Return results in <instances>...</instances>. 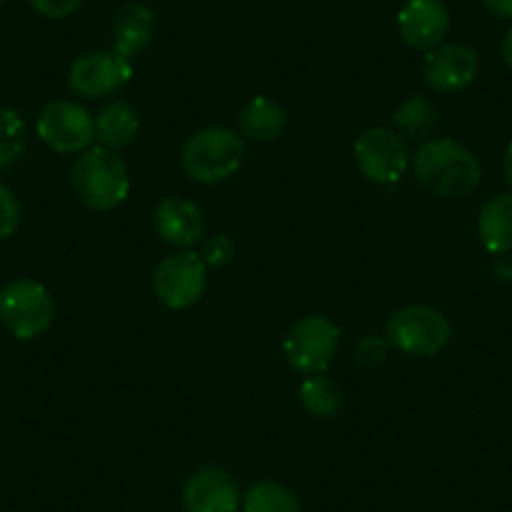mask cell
<instances>
[{
	"label": "cell",
	"instance_id": "1",
	"mask_svg": "<svg viewBox=\"0 0 512 512\" xmlns=\"http://www.w3.org/2000/svg\"><path fill=\"white\" fill-rule=\"evenodd\" d=\"M417 181L442 199H465L480 186V159L455 139H430L412 156Z\"/></svg>",
	"mask_w": 512,
	"mask_h": 512
},
{
	"label": "cell",
	"instance_id": "2",
	"mask_svg": "<svg viewBox=\"0 0 512 512\" xmlns=\"http://www.w3.org/2000/svg\"><path fill=\"white\" fill-rule=\"evenodd\" d=\"M71 186L78 201L93 211H111L126 201L131 174L121 156L106 146H91L71 169Z\"/></svg>",
	"mask_w": 512,
	"mask_h": 512
},
{
	"label": "cell",
	"instance_id": "3",
	"mask_svg": "<svg viewBox=\"0 0 512 512\" xmlns=\"http://www.w3.org/2000/svg\"><path fill=\"white\" fill-rule=\"evenodd\" d=\"M244 151V139L234 128L209 126L196 131L186 141L181 164L186 174L199 184H221L241 169Z\"/></svg>",
	"mask_w": 512,
	"mask_h": 512
},
{
	"label": "cell",
	"instance_id": "4",
	"mask_svg": "<svg viewBox=\"0 0 512 512\" xmlns=\"http://www.w3.org/2000/svg\"><path fill=\"white\" fill-rule=\"evenodd\" d=\"M450 339V319L427 304L397 309L387 322V342L410 357H435L450 344Z\"/></svg>",
	"mask_w": 512,
	"mask_h": 512
},
{
	"label": "cell",
	"instance_id": "5",
	"mask_svg": "<svg viewBox=\"0 0 512 512\" xmlns=\"http://www.w3.org/2000/svg\"><path fill=\"white\" fill-rule=\"evenodd\" d=\"M56 304L51 292L33 279H16L0 292V322L16 339H36L51 329Z\"/></svg>",
	"mask_w": 512,
	"mask_h": 512
},
{
	"label": "cell",
	"instance_id": "6",
	"mask_svg": "<svg viewBox=\"0 0 512 512\" xmlns=\"http://www.w3.org/2000/svg\"><path fill=\"white\" fill-rule=\"evenodd\" d=\"M339 327L324 314L302 317L284 339V354L294 369L304 374L327 372L339 349Z\"/></svg>",
	"mask_w": 512,
	"mask_h": 512
},
{
	"label": "cell",
	"instance_id": "7",
	"mask_svg": "<svg viewBox=\"0 0 512 512\" xmlns=\"http://www.w3.org/2000/svg\"><path fill=\"white\" fill-rule=\"evenodd\" d=\"M354 161L369 181L392 186L410 169L412 156L395 128H369L354 144Z\"/></svg>",
	"mask_w": 512,
	"mask_h": 512
},
{
	"label": "cell",
	"instance_id": "8",
	"mask_svg": "<svg viewBox=\"0 0 512 512\" xmlns=\"http://www.w3.org/2000/svg\"><path fill=\"white\" fill-rule=\"evenodd\" d=\"M38 136L58 154H83L96 141V118L76 101H53L38 116Z\"/></svg>",
	"mask_w": 512,
	"mask_h": 512
},
{
	"label": "cell",
	"instance_id": "9",
	"mask_svg": "<svg viewBox=\"0 0 512 512\" xmlns=\"http://www.w3.org/2000/svg\"><path fill=\"white\" fill-rule=\"evenodd\" d=\"M206 264L196 251L169 254L154 272V292L169 309H189L206 292Z\"/></svg>",
	"mask_w": 512,
	"mask_h": 512
},
{
	"label": "cell",
	"instance_id": "10",
	"mask_svg": "<svg viewBox=\"0 0 512 512\" xmlns=\"http://www.w3.org/2000/svg\"><path fill=\"white\" fill-rule=\"evenodd\" d=\"M134 76V66L116 51L86 53L68 68V86L81 98H106L121 91Z\"/></svg>",
	"mask_w": 512,
	"mask_h": 512
},
{
	"label": "cell",
	"instance_id": "11",
	"mask_svg": "<svg viewBox=\"0 0 512 512\" xmlns=\"http://www.w3.org/2000/svg\"><path fill=\"white\" fill-rule=\"evenodd\" d=\"M186 512H239V482L221 467H201L181 492Z\"/></svg>",
	"mask_w": 512,
	"mask_h": 512
},
{
	"label": "cell",
	"instance_id": "12",
	"mask_svg": "<svg viewBox=\"0 0 512 512\" xmlns=\"http://www.w3.org/2000/svg\"><path fill=\"white\" fill-rule=\"evenodd\" d=\"M477 71H480V56L475 48L462 46V43H445L427 51L425 78L435 91H462L475 81Z\"/></svg>",
	"mask_w": 512,
	"mask_h": 512
},
{
	"label": "cell",
	"instance_id": "13",
	"mask_svg": "<svg viewBox=\"0 0 512 512\" xmlns=\"http://www.w3.org/2000/svg\"><path fill=\"white\" fill-rule=\"evenodd\" d=\"M402 41L415 51L442 46L450 31V11L442 0H407L397 16Z\"/></svg>",
	"mask_w": 512,
	"mask_h": 512
},
{
	"label": "cell",
	"instance_id": "14",
	"mask_svg": "<svg viewBox=\"0 0 512 512\" xmlns=\"http://www.w3.org/2000/svg\"><path fill=\"white\" fill-rule=\"evenodd\" d=\"M154 226L161 239L179 249H191L204 239V214L199 206L184 196H166L154 211Z\"/></svg>",
	"mask_w": 512,
	"mask_h": 512
},
{
	"label": "cell",
	"instance_id": "15",
	"mask_svg": "<svg viewBox=\"0 0 512 512\" xmlns=\"http://www.w3.org/2000/svg\"><path fill=\"white\" fill-rule=\"evenodd\" d=\"M156 16L144 3H128L113 16V51L134 61L154 38Z\"/></svg>",
	"mask_w": 512,
	"mask_h": 512
},
{
	"label": "cell",
	"instance_id": "16",
	"mask_svg": "<svg viewBox=\"0 0 512 512\" xmlns=\"http://www.w3.org/2000/svg\"><path fill=\"white\" fill-rule=\"evenodd\" d=\"M477 236L490 254L502 256L512 251V191L497 194L482 204L477 216Z\"/></svg>",
	"mask_w": 512,
	"mask_h": 512
},
{
	"label": "cell",
	"instance_id": "17",
	"mask_svg": "<svg viewBox=\"0 0 512 512\" xmlns=\"http://www.w3.org/2000/svg\"><path fill=\"white\" fill-rule=\"evenodd\" d=\"M287 126V113L277 101L267 96H256L241 108L239 113V134L241 139L267 144L282 136Z\"/></svg>",
	"mask_w": 512,
	"mask_h": 512
},
{
	"label": "cell",
	"instance_id": "18",
	"mask_svg": "<svg viewBox=\"0 0 512 512\" xmlns=\"http://www.w3.org/2000/svg\"><path fill=\"white\" fill-rule=\"evenodd\" d=\"M141 118L139 111L128 101H108L101 111L96 113V139L106 149H123L139 136Z\"/></svg>",
	"mask_w": 512,
	"mask_h": 512
},
{
	"label": "cell",
	"instance_id": "19",
	"mask_svg": "<svg viewBox=\"0 0 512 512\" xmlns=\"http://www.w3.org/2000/svg\"><path fill=\"white\" fill-rule=\"evenodd\" d=\"M392 121H395L397 134L402 139L422 141L425 144L437 128V108L427 96H410L395 108Z\"/></svg>",
	"mask_w": 512,
	"mask_h": 512
},
{
	"label": "cell",
	"instance_id": "20",
	"mask_svg": "<svg viewBox=\"0 0 512 512\" xmlns=\"http://www.w3.org/2000/svg\"><path fill=\"white\" fill-rule=\"evenodd\" d=\"M299 402L307 410V415L317 417V420H329L342 407V390L324 372L307 374V379L299 384Z\"/></svg>",
	"mask_w": 512,
	"mask_h": 512
},
{
	"label": "cell",
	"instance_id": "21",
	"mask_svg": "<svg viewBox=\"0 0 512 512\" xmlns=\"http://www.w3.org/2000/svg\"><path fill=\"white\" fill-rule=\"evenodd\" d=\"M244 512H302L297 495L279 482L264 480L246 490Z\"/></svg>",
	"mask_w": 512,
	"mask_h": 512
},
{
	"label": "cell",
	"instance_id": "22",
	"mask_svg": "<svg viewBox=\"0 0 512 512\" xmlns=\"http://www.w3.org/2000/svg\"><path fill=\"white\" fill-rule=\"evenodd\" d=\"M26 149V123L13 108H0V171L21 159Z\"/></svg>",
	"mask_w": 512,
	"mask_h": 512
},
{
	"label": "cell",
	"instance_id": "23",
	"mask_svg": "<svg viewBox=\"0 0 512 512\" xmlns=\"http://www.w3.org/2000/svg\"><path fill=\"white\" fill-rule=\"evenodd\" d=\"M234 241L226 234H214L204 241V249H201V259H204L206 267L221 269L234 259Z\"/></svg>",
	"mask_w": 512,
	"mask_h": 512
},
{
	"label": "cell",
	"instance_id": "24",
	"mask_svg": "<svg viewBox=\"0 0 512 512\" xmlns=\"http://www.w3.org/2000/svg\"><path fill=\"white\" fill-rule=\"evenodd\" d=\"M21 224V204L16 194L0 181V241L13 236V231Z\"/></svg>",
	"mask_w": 512,
	"mask_h": 512
},
{
	"label": "cell",
	"instance_id": "25",
	"mask_svg": "<svg viewBox=\"0 0 512 512\" xmlns=\"http://www.w3.org/2000/svg\"><path fill=\"white\" fill-rule=\"evenodd\" d=\"M390 347H392V344L387 342V339L369 334V337H364L362 342L357 344V349H354V357H357V362L362 364V367L372 369V367H379V364L387 359V354H390Z\"/></svg>",
	"mask_w": 512,
	"mask_h": 512
},
{
	"label": "cell",
	"instance_id": "26",
	"mask_svg": "<svg viewBox=\"0 0 512 512\" xmlns=\"http://www.w3.org/2000/svg\"><path fill=\"white\" fill-rule=\"evenodd\" d=\"M81 3L83 0H31V6L36 8V13H41L43 18H53V21L73 16L81 8Z\"/></svg>",
	"mask_w": 512,
	"mask_h": 512
},
{
	"label": "cell",
	"instance_id": "27",
	"mask_svg": "<svg viewBox=\"0 0 512 512\" xmlns=\"http://www.w3.org/2000/svg\"><path fill=\"white\" fill-rule=\"evenodd\" d=\"M482 6L502 21H512V0H482Z\"/></svg>",
	"mask_w": 512,
	"mask_h": 512
},
{
	"label": "cell",
	"instance_id": "28",
	"mask_svg": "<svg viewBox=\"0 0 512 512\" xmlns=\"http://www.w3.org/2000/svg\"><path fill=\"white\" fill-rule=\"evenodd\" d=\"M502 61H505V66L512 71V26L510 31H507L505 41H502Z\"/></svg>",
	"mask_w": 512,
	"mask_h": 512
},
{
	"label": "cell",
	"instance_id": "29",
	"mask_svg": "<svg viewBox=\"0 0 512 512\" xmlns=\"http://www.w3.org/2000/svg\"><path fill=\"white\" fill-rule=\"evenodd\" d=\"M505 176H507V184H510L512 189V141L507 144V151H505Z\"/></svg>",
	"mask_w": 512,
	"mask_h": 512
},
{
	"label": "cell",
	"instance_id": "30",
	"mask_svg": "<svg viewBox=\"0 0 512 512\" xmlns=\"http://www.w3.org/2000/svg\"><path fill=\"white\" fill-rule=\"evenodd\" d=\"M0 6H3V0H0Z\"/></svg>",
	"mask_w": 512,
	"mask_h": 512
}]
</instances>
